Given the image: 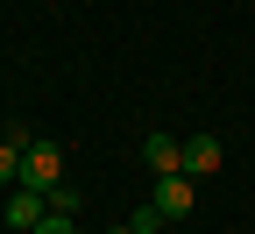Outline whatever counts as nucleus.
<instances>
[{
    "label": "nucleus",
    "mask_w": 255,
    "mask_h": 234,
    "mask_svg": "<svg viewBox=\"0 0 255 234\" xmlns=\"http://www.w3.org/2000/svg\"><path fill=\"white\" fill-rule=\"evenodd\" d=\"M64 185V149L57 142H28V156H21V192H57Z\"/></svg>",
    "instance_id": "f257e3e1"
},
{
    "label": "nucleus",
    "mask_w": 255,
    "mask_h": 234,
    "mask_svg": "<svg viewBox=\"0 0 255 234\" xmlns=\"http://www.w3.org/2000/svg\"><path fill=\"white\" fill-rule=\"evenodd\" d=\"M191 206H199V185H191L184 171L177 178H156V213H163V220H184Z\"/></svg>",
    "instance_id": "f03ea898"
},
{
    "label": "nucleus",
    "mask_w": 255,
    "mask_h": 234,
    "mask_svg": "<svg viewBox=\"0 0 255 234\" xmlns=\"http://www.w3.org/2000/svg\"><path fill=\"white\" fill-rule=\"evenodd\" d=\"M0 213H7V227H21V234H36V227L50 220V213H43V192H21V185L0 199Z\"/></svg>",
    "instance_id": "7ed1b4c3"
},
{
    "label": "nucleus",
    "mask_w": 255,
    "mask_h": 234,
    "mask_svg": "<svg viewBox=\"0 0 255 234\" xmlns=\"http://www.w3.org/2000/svg\"><path fill=\"white\" fill-rule=\"evenodd\" d=\"M142 156H149V171H156V178H177V171H184V142H177V135H163V128L142 142Z\"/></svg>",
    "instance_id": "20e7f679"
},
{
    "label": "nucleus",
    "mask_w": 255,
    "mask_h": 234,
    "mask_svg": "<svg viewBox=\"0 0 255 234\" xmlns=\"http://www.w3.org/2000/svg\"><path fill=\"white\" fill-rule=\"evenodd\" d=\"M28 128H7V142H0V185H21V156H28Z\"/></svg>",
    "instance_id": "39448f33"
},
{
    "label": "nucleus",
    "mask_w": 255,
    "mask_h": 234,
    "mask_svg": "<svg viewBox=\"0 0 255 234\" xmlns=\"http://www.w3.org/2000/svg\"><path fill=\"white\" fill-rule=\"evenodd\" d=\"M206 171H220V142L213 135H184V178H206Z\"/></svg>",
    "instance_id": "423d86ee"
},
{
    "label": "nucleus",
    "mask_w": 255,
    "mask_h": 234,
    "mask_svg": "<svg viewBox=\"0 0 255 234\" xmlns=\"http://www.w3.org/2000/svg\"><path fill=\"white\" fill-rule=\"evenodd\" d=\"M50 213H78V185H57L50 192Z\"/></svg>",
    "instance_id": "0eeeda50"
},
{
    "label": "nucleus",
    "mask_w": 255,
    "mask_h": 234,
    "mask_svg": "<svg viewBox=\"0 0 255 234\" xmlns=\"http://www.w3.org/2000/svg\"><path fill=\"white\" fill-rule=\"evenodd\" d=\"M128 227H135V234H163V213H156V206H142L135 220H128Z\"/></svg>",
    "instance_id": "6e6552de"
},
{
    "label": "nucleus",
    "mask_w": 255,
    "mask_h": 234,
    "mask_svg": "<svg viewBox=\"0 0 255 234\" xmlns=\"http://www.w3.org/2000/svg\"><path fill=\"white\" fill-rule=\"evenodd\" d=\"M36 234H78V227H71V213H50V220H43Z\"/></svg>",
    "instance_id": "1a4fd4ad"
},
{
    "label": "nucleus",
    "mask_w": 255,
    "mask_h": 234,
    "mask_svg": "<svg viewBox=\"0 0 255 234\" xmlns=\"http://www.w3.org/2000/svg\"><path fill=\"white\" fill-rule=\"evenodd\" d=\"M114 234H135V227H114Z\"/></svg>",
    "instance_id": "9d476101"
},
{
    "label": "nucleus",
    "mask_w": 255,
    "mask_h": 234,
    "mask_svg": "<svg viewBox=\"0 0 255 234\" xmlns=\"http://www.w3.org/2000/svg\"><path fill=\"white\" fill-rule=\"evenodd\" d=\"M0 220H7V213H0Z\"/></svg>",
    "instance_id": "9b49d317"
}]
</instances>
